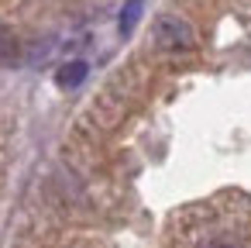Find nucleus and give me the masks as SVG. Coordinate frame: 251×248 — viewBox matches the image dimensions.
Instances as JSON below:
<instances>
[{"mask_svg":"<svg viewBox=\"0 0 251 248\" xmlns=\"http://www.w3.org/2000/svg\"><path fill=\"white\" fill-rule=\"evenodd\" d=\"M151 38L165 52H189L193 49V28L182 18H158L151 28Z\"/></svg>","mask_w":251,"mask_h":248,"instance_id":"nucleus-1","label":"nucleus"},{"mask_svg":"<svg viewBox=\"0 0 251 248\" xmlns=\"http://www.w3.org/2000/svg\"><path fill=\"white\" fill-rule=\"evenodd\" d=\"M83 76H86V62H66V66L59 69L55 83H59L62 90H73V86H79V83H83Z\"/></svg>","mask_w":251,"mask_h":248,"instance_id":"nucleus-2","label":"nucleus"},{"mask_svg":"<svg viewBox=\"0 0 251 248\" xmlns=\"http://www.w3.org/2000/svg\"><path fill=\"white\" fill-rule=\"evenodd\" d=\"M138 11H141V0H127V7H124V14H121V31H124V35L134 28V21H138Z\"/></svg>","mask_w":251,"mask_h":248,"instance_id":"nucleus-3","label":"nucleus"},{"mask_svg":"<svg viewBox=\"0 0 251 248\" xmlns=\"http://www.w3.org/2000/svg\"><path fill=\"white\" fill-rule=\"evenodd\" d=\"M0 59H14V35L0 28Z\"/></svg>","mask_w":251,"mask_h":248,"instance_id":"nucleus-4","label":"nucleus"},{"mask_svg":"<svg viewBox=\"0 0 251 248\" xmlns=\"http://www.w3.org/2000/svg\"><path fill=\"white\" fill-rule=\"evenodd\" d=\"M206 248H237V245H234V241H210Z\"/></svg>","mask_w":251,"mask_h":248,"instance_id":"nucleus-5","label":"nucleus"}]
</instances>
